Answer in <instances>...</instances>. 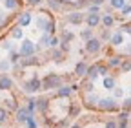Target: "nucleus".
<instances>
[{"label": "nucleus", "mask_w": 131, "mask_h": 128, "mask_svg": "<svg viewBox=\"0 0 131 128\" xmlns=\"http://www.w3.org/2000/svg\"><path fill=\"white\" fill-rule=\"evenodd\" d=\"M93 2H95V4H102V2H104V0H93Z\"/></svg>", "instance_id": "nucleus-30"}, {"label": "nucleus", "mask_w": 131, "mask_h": 128, "mask_svg": "<svg viewBox=\"0 0 131 128\" xmlns=\"http://www.w3.org/2000/svg\"><path fill=\"white\" fill-rule=\"evenodd\" d=\"M29 4H33V6H37V4H40V0H29Z\"/></svg>", "instance_id": "nucleus-27"}, {"label": "nucleus", "mask_w": 131, "mask_h": 128, "mask_svg": "<svg viewBox=\"0 0 131 128\" xmlns=\"http://www.w3.org/2000/svg\"><path fill=\"white\" fill-rule=\"evenodd\" d=\"M29 22H31V17H29L27 13H24V15H22V19H20V26H27Z\"/></svg>", "instance_id": "nucleus-10"}, {"label": "nucleus", "mask_w": 131, "mask_h": 128, "mask_svg": "<svg viewBox=\"0 0 131 128\" xmlns=\"http://www.w3.org/2000/svg\"><path fill=\"white\" fill-rule=\"evenodd\" d=\"M58 83H60V79L57 75H51V77H47L44 81V86L46 88H55V86H58Z\"/></svg>", "instance_id": "nucleus-2"}, {"label": "nucleus", "mask_w": 131, "mask_h": 128, "mask_svg": "<svg viewBox=\"0 0 131 128\" xmlns=\"http://www.w3.org/2000/svg\"><path fill=\"white\" fill-rule=\"evenodd\" d=\"M40 44H42V46H49V35H44L42 40H40Z\"/></svg>", "instance_id": "nucleus-18"}, {"label": "nucleus", "mask_w": 131, "mask_h": 128, "mask_svg": "<svg viewBox=\"0 0 131 128\" xmlns=\"http://www.w3.org/2000/svg\"><path fill=\"white\" fill-rule=\"evenodd\" d=\"M0 88H4V90L11 88V79H7V77H2V79H0Z\"/></svg>", "instance_id": "nucleus-8"}, {"label": "nucleus", "mask_w": 131, "mask_h": 128, "mask_svg": "<svg viewBox=\"0 0 131 128\" xmlns=\"http://www.w3.org/2000/svg\"><path fill=\"white\" fill-rule=\"evenodd\" d=\"M122 70H124V71H127V70H131V62H126V64H124V66H122Z\"/></svg>", "instance_id": "nucleus-24"}, {"label": "nucleus", "mask_w": 131, "mask_h": 128, "mask_svg": "<svg viewBox=\"0 0 131 128\" xmlns=\"http://www.w3.org/2000/svg\"><path fill=\"white\" fill-rule=\"evenodd\" d=\"M113 106H115L113 99H102L100 101V108H104V110H111Z\"/></svg>", "instance_id": "nucleus-5"}, {"label": "nucleus", "mask_w": 131, "mask_h": 128, "mask_svg": "<svg viewBox=\"0 0 131 128\" xmlns=\"http://www.w3.org/2000/svg\"><path fill=\"white\" fill-rule=\"evenodd\" d=\"M118 62H120L118 59H111V60H109V64H111V66H118Z\"/></svg>", "instance_id": "nucleus-23"}, {"label": "nucleus", "mask_w": 131, "mask_h": 128, "mask_svg": "<svg viewBox=\"0 0 131 128\" xmlns=\"http://www.w3.org/2000/svg\"><path fill=\"white\" fill-rule=\"evenodd\" d=\"M86 70H88V68L84 66V64H78V66H77V73H78V75H84Z\"/></svg>", "instance_id": "nucleus-14"}, {"label": "nucleus", "mask_w": 131, "mask_h": 128, "mask_svg": "<svg viewBox=\"0 0 131 128\" xmlns=\"http://www.w3.org/2000/svg\"><path fill=\"white\" fill-rule=\"evenodd\" d=\"M6 117H7L6 110H4V108H0V123H2V121H6Z\"/></svg>", "instance_id": "nucleus-19"}, {"label": "nucleus", "mask_w": 131, "mask_h": 128, "mask_svg": "<svg viewBox=\"0 0 131 128\" xmlns=\"http://www.w3.org/2000/svg\"><path fill=\"white\" fill-rule=\"evenodd\" d=\"M27 124H29V128H37V124H35V121H33L31 117H27Z\"/></svg>", "instance_id": "nucleus-22"}, {"label": "nucleus", "mask_w": 131, "mask_h": 128, "mask_svg": "<svg viewBox=\"0 0 131 128\" xmlns=\"http://www.w3.org/2000/svg\"><path fill=\"white\" fill-rule=\"evenodd\" d=\"M73 128H80V126H73Z\"/></svg>", "instance_id": "nucleus-31"}, {"label": "nucleus", "mask_w": 131, "mask_h": 128, "mask_svg": "<svg viewBox=\"0 0 131 128\" xmlns=\"http://www.w3.org/2000/svg\"><path fill=\"white\" fill-rule=\"evenodd\" d=\"M86 71H88V73H89V77H93V79L98 75V73H96V71H98V68H96V66H93V68H89V70H86Z\"/></svg>", "instance_id": "nucleus-13"}, {"label": "nucleus", "mask_w": 131, "mask_h": 128, "mask_svg": "<svg viewBox=\"0 0 131 128\" xmlns=\"http://www.w3.org/2000/svg\"><path fill=\"white\" fill-rule=\"evenodd\" d=\"M102 22H104L106 26H111V24H113V17H109V15H106V17L102 19Z\"/></svg>", "instance_id": "nucleus-15"}, {"label": "nucleus", "mask_w": 131, "mask_h": 128, "mask_svg": "<svg viewBox=\"0 0 131 128\" xmlns=\"http://www.w3.org/2000/svg\"><path fill=\"white\" fill-rule=\"evenodd\" d=\"M113 42H115V44H120V42H122V35H120V33L115 35V37H113Z\"/></svg>", "instance_id": "nucleus-20"}, {"label": "nucleus", "mask_w": 131, "mask_h": 128, "mask_svg": "<svg viewBox=\"0 0 131 128\" xmlns=\"http://www.w3.org/2000/svg\"><path fill=\"white\" fill-rule=\"evenodd\" d=\"M38 88H40V83L37 81V79H33V81H31V83L26 86V90H27V92H37Z\"/></svg>", "instance_id": "nucleus-4"}, {"label": "nucleus", "mask_w": 131, "mask_h": 128, "mask_svg": "<svg viewBox=\"0 0 131 128\" xmlns=\"http://www.w3.org/2000/svg\"><path fill=\"white\" fill-rule=\"evenodd\" d=\"M106 128H115V123H113V121H109V123L106 124Z\"/></svg>", "instance_id": "nucleus-26"}, {"label": "nucleus", "mask_w": 131, "mask_h": 128, "mask_svg": "<svg viewBox=\"0 0 131 128\" xmlns=\"http://www.w3.org/2000/svg\"><path fill=\"white\" fill-rule=\"evenodd\" d=\"M27 117H29L27 110H18V114H16V119L18 121H27Z\"/></svg>", "instance_id": "nucleus-6"}, {"label": "nucleus", "mask_w": 131, "mask_h": 128, "mask_svg": "<svg viewBox=\"0 0 131 128\" xmlns=\"http://www.w3.org/2000/svg\"><path fill=\"white\" fill-rule=\"evenodd\" d=\"M98 20H100V19H98V15H95V13H91L89 17H88V24H89V26H96Z\"/></svg>", "instance_id": "nucleus-7"}, {"label": "nucleus", "mask_w": 131, "mask_h": 128, "mask_svg": "<svg viewBox=\"0 0 131 128\" xmlns=\"http://www.w3.org/2000/svg\"><path fill=\"white\" fill-rule=\"evenodd\" d=\"M104 86H106L107 90H111V88L115 86V81H113L111 77H106V81H104Z\"/></svg>", "instance_id": "nucleus-11"}, {"label": "nucleus", "mask_w": 131, "mask_h": 128, "mask_svg": "<svg viewBox=\"0 0 131 128\" xmlns=\"http://www.w3.org/2000/svg\"><path fill=\"white\" fill-rule=\"evenodd\" d=\"M69 92H71L69 88H60V90H58V95H62V97H64V95H69Z\"/></svg>", "instance_id": "nucleus-17"}, {"label": "nucleus", "mask_w": 131, "mask_h": 128, "mask_svg": "<svg viewBox=\"0 0 131 128\" xmlns=\"http://www.w3.org/2000/svg\"><path fill=\"white\" fill-rule=\"evenodd\" d=\"M69 20H71L73 24H80V22H82V15H78V13H73L71 17H69Z\"/></svg>", "instance_id": "nucleus-9"}, {"label": "nucleus", "mask_w": 131, "mask_h": 128, "mask_svg": "<svg viewBox=\"0 0 131 128\" xmlns=\"http://www.w3.org/2000/svg\"><path fill=\"white\" fill-rule=\"evenodd\" d=\"M13 37H15V39H20V37H22V29H15V31H13Z\"/></svg>", "instance_id": "nucleus-21"}, {"label": "nucleus", "mask_w": 131, "mask_h": 128, "mask_svg": "<svg viewBox=\"0 0 131 128\" xmlns=\"http://www.w3.org/2000/svg\"><path fill=\"white\" fill-rule=\"evenodd\" d=\"M120 128H126V121L122 119V123H120Z\"/></svg>", "instance_id": "nucleus-29"}, {"label": "nucleus", "mask_w": 131, "mask_h": 128, "mask_svg": "<svg viewBox=\"0 0 131 128\" xmlns=\"http://www.w3.org/2000/svg\"><path fill=\"white\" fill-rule=\"evenodd\" d=\"M6 7H9V9L16 7V0H6Z\"/></svg>", "instance_id": "nucleus-16"}, {"label": "nucleus", "mask_w": 131, "mask_h": 128, "mask_svg": "<svg viewBox=\"0 0 131 128\" xmlns=\"http://www.w3.org/2000/svg\"><path fill=\"white\" fill-rule=\"evenodd\" d=\"M33 53H35V44L26 40L22 44V48H20V55H33Z\"/></svg>", "instance_id": "nucleus-1"}, {"label": "nucleus", "mask_w": 131, "mask_h": 128, "mask_svg": "<svg viewBox=\"0 0 131 128\" xmlns=\"http://www.w3.org/2000/svg\"><path fill=\"white\" fill-rule=\"evenodd\" d=\"M98 71H100L102 75H106V68H104V66H100V68H98Z\"/></svg>", "instance_id": "nucleus-28"}, {"label": "nucleus", "mask_w": 131, "mask_h": 128, "mask_svg": "<svg viewBox=\"0 0 131 128\" xmlns=\"http://www.w3.org/2000/svg\"><path fill=\"white\" fill-rule=\"evenodd\" d=\"M129 11H131V7H129V6H122V13H126V15H127Z\"/></svg>", "instance_id": "nucleus-25"}, {"label": "nucleus", "mask_w": 131, "mask_h": 128, "mask_svg": "<svg viewBox=\"0 0 131 128\" xmlns=\"http://www.w3.org/2000/svg\"><path fill=\"white\" fill-rule=\"evenodd\" d=\"M126 4V0H111V6L113 7H122Z\"/></svg>", "instance_id": "nucleus-12"}, {"label": "nucleus", "mask_w": 131, "mask_h": 128, "mask_svg": "<svg viewBox=\"0 0 131 128\" xmlns=\"http://www.w3.org/2000/svg\"><path fill=\"white\" fill-rule=\"evenodd\" d=\"M98 48H100V42H98L96 39H93V40H89L88 42V51H98Z\"/></svg>", "instance_id": "nucleus-3"}]
</instances>
